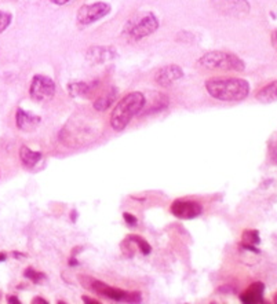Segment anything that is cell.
<instances>
[{"instance_id":"7c38bea8","label":"cell","mask_w":277,"mask_h":304,"mask_svg":"<svg viewBox=\"0 0 277 304\" xmlns=\"http://www.w3.org/2000/svg\"><path fill=\"white\" fill-rule=\"evenodd\" d=\"M17 127L21 130V131L25 132H30L35 130L37 125L40 124L41 119L39 116H36L33 113H29V112H25L24 109H18L17 110Z\"/></svg>"},{"instance_id":"83f0119b","label":"cell","mask_w":277,"mask_h":304,"mask_svg":"<svg viewBox=\"0 0 277 304\" xmlns=\"http://www.w3.org/2000/svg\"><path fill=\"white\" fill-rule=\"evenodd\" d=\"M6 260V253H0V262Z\"/></svg>"},{"instance_id":"5bb4252c","label":"cell","mask_w":277,"mask_h":304,"mask_svg":"<svg viewBox=\"0 0 277 304\" xmlns=\"http://www.w3.org/2000/svg\"><path fill=\"white\" fill-rule=\"evenodd\" d=\"M257 99L262 103H272V102H277V80L272 81V83L266 84L265 87L257 92Z\"/></svg>"},{"instance_id":"ba28073f","label":"cell","mask_w":277,"mask_h":304,"mask_svg":"<svg viewBox=\"0 0 277 304\" xmlns=\"http://www.w3.org/2000/svg\"><path fill=\"white\" fill-rule=\"evenodd\" d=\"M55 94V83L53 78L44 75H36L32 78L29 87V95L33 101H48Z\"/></svg>"},{"instance_id":"7402d4cb","label":"cell","mask_w":277,"mask_h":304,"mask_svg":"<svg viewBox=\"0 0 277 304\" xmlns=\"http://www.w3.org/2000/svg\"><path fill=\"white\" fill-rule=\"evenodd\" d=\"M123 218H124V221L127 222V225H130V226H136L137 223H138V221H137V218L134 216V215L124 212Z\"/></svg>"},{"instance_id":"f1b7e54d","label":"cell","mask_w":277,"mask_h":304,"mask_svg":"<svg viewBox=\"0 0 277 304\" xmlns=\"http://www.w3.org/2000/svg\"><path fill=\"white\" fill-rule=\"evenodd\" d=\"M275 303H277V293L275 295Z\"/></svg>"},{"instance_id":"4fadbf2b","label":"cell","mask_w":277,"mask_h":304,"mask_svg":"<svg viewBox=\"0 0 277 304\" xmlns=\"http://www.w3.org/2000/svg\"><path fill=\"white\" fill-rule=\"evenodd\" d=\"M240 300L243 303L255 304L264 302V284L255 282L253 285L247 288V291L240 296Z\"/></svg>"},{"instance_id":"e0dca14e","label":"cell","mask_w":277,"mask_h":304,"mask_svg":"<svg viewBox=\"0 0 277 304\" xmlns=\"http://www.w3.org/2000/svg\"><path fill=\"white\" fill-rule=\"evenodd\" d=\"M243 245L247 248V249H251L254 252H257V249L254 248V245L260 244V234L257 230H246L243 232Z\"/></svg>"},{"instance_id":"2e32d148","label":"cell","mask_w":277,"mask_h":304,"mask_svg":"<svg viewBox=\"0 0 277 304\" xmlns=\"http://www.w3.org/2000/svg\"><path fill=\"white\" fill-rule=\"evenodd\" d=\"M19 158L22 161L25 167H35L36 164L41 160V153L33 152L26 146H21L19 149Z\"/></svg>"},{"instance_id":"9a60e30c","label":"cell","mask_w":277,"mask_h":304,"mask_svg":"<svg viewBox=\"0 0 277 304\" xmlns=\"http://www.w3.org/2000/svg\"><path fill=\"white\" fill-rule=\"evenodd\" d=\"M118 96V89L111 88L104 95H101L97 101L94 102V109L97 112H105L115 103V99Z\"/></svg>"},{"instance_id":"ac0fdd59","label":"cell","mask_w":277,"mask_h":304,"mask_svg":"<svg viewBox=\"0 0 277 304\" xmlns=\"http://www.w3.org/2000/svg\"><path fill=\"white\" fill-rule=\"evenodd\" d=\"M68 88L72 96H84L91 91V87L87 83H72Z\"/></svg>"},{"instance_id":"277c9868","label":"cell","mask_w":277,"mask_h":304,"mask_svg":"<svg viewBox=\"0 0 277 304\" xmlns=\"http://www.w3.org/2000/svg\"><path fill=\"white\" fill-rule=\"evenodd\" d=\"M159 18L153 12H141L131 18L124 26V33L134 42H139L159 29Z\"/></svg>"},{"instance_id":"30bf717a","label":"cell","mask_w":277,"mask_h":304,"mask_svg":"<svg viewBox=\"0 0 277 304\" xmlns=\"http://www.w3.org/2000/svg\"><path fill=\"white\" fill-rule=\"evenodd\" d=\"M183 77V71L181 66L178 65H165L160 68L159 71L154 75V83L160 85V87H170L174 83H177L178 80Z\"/></svg>"},{"instance_id":"ffe728a7","label":"cell","mask_w":277,"mask_h":304,"mask_svg":"<svg viewBox=\"0 0 277 304\" xmlns=\"http://www.w3.org/2000/svg\"><path fill=\"white\" fill-rule=\"evenodd\" d=\"M11 19H12V15L10 14V12L0 11V33H3V32H4L8 26H10V24H11Z\"/></svg>"},{"instance_id":"4316f807","label":"cell","mask_w":277,"mask_h":304,"mask_svg":"<svg viewBox=\"0 0 277 304\" xmlns=\"http://www.w3.org/2000/svg\"><path fill=\"white\" fill-rule=\"evenodd\" d=\"M69 264H73V266H77V264H79V262H77V260H75V259L72 257V259H69Z\"/></svg>"},{"instance_id":"8fae6325","label":"cell","mask_w":277,"mask_h":304,"mask_svg":"<svg viewBox=\"0 0 277 304\" xmlns=\"http://www.w3.org/2000/svg\"><path fill=\"white\" fill-rule=\"evenodd\" d=\"M86 58L91 64H105L116 58V51L111 47L104 46H93L87 50Z\"/></svg>"},{"instance_id":"5b68a950","label":"cell","mask_w":277,"mask_h":304,"mask_svg":"<svg viewBox=\"0 0 277 304\" xmlns=\"http://www.w3.org/2000/svg\"><path fill=\"white\" fill-rule=\"evenodd\" d=\"M83 284L86 286H89L87 289H91V291H94V292H97L101 296L109 298L111 300H115V302H139L141 300V295L139 293L124 292L122 289L106 285V284L101 282V281L91 280V278H86L84 277Z\"/></svg>"},{"instance_id":"7a4b0ae2","label":"cell","mask_w":277,"mask_h":304,"mask_svg":"<svg viewBox=\"0 0 277 304\" xmlns=\"http://www.w3.org/2000/svg\"><path fill=\"white\" fill-rule=\"evenodd\" d=\"M146 103L145 95L142 92H130L118 102L111 114V125L115 131H123L129 125L131 119L141 112Z\"/></svg>"},{"instance_id":"cb8c5ba5","label":"cell","mask_w":277,"mask_h":304,"mask_svg":"<svg viewBox=\"0 0 277 304\" xmlns=\"http://www.w3.org/2000/svg\"><path fill=\"white\" fill-rule=\"evenodd\" d=\"M32 303H43V304H46V303H47V302H46V300H43V299H41V298H35V299H33V302H32Z\"/></svg>"},{"instance_id":"3957f363","label":"cell","mask_w":277,"mask_h":304,"mask_svg":"<svg viewBox=\"0 0 277 304\" xmlns=\"http://www.w3.org/2000/svg\"><path fill=\"white\" fill-rule=\"evenodd\" d=\"M197 64L208 71L243 72L246 69V64L240 57L225 51H210L200 57Z\"/></svg>"},{"instance_id":"484cf974","label":"cell","mask_w":277,"mask_h":304,"mask_svg":"<svg viewBox=\"0 0 277 304\" xmlns=\"http://www.w3.org/2000/svg\"><path fill=\"white\" fill-rule=\"evenodd\" d=\"M272 42H273V44H275V47L277 48V32L273 35V37H272Z\"/></svg>"},{"instance_id":"603a6c76","label":"cell","mask_w":277,"mask_h":304,"mask_svg":"<svg viewBox=\"0 0 277 304\" xmlns=\"http://www.w3.org/2000/svg\"><path fill=\"white\" fill-rule=\"evenodd\" d=\"M51 3H54V4H57V6H64V4H66L68 1H71V0H50Z\"/></svg>"},{"instance_id":"8992f818","label":"cell","mask_w":277,"mask_h":304,"mask_svg":"<svg viewBox=\"0 0 277 304\" xmlns=\"http://www.w3.org/2000/svg\"><path fill=\"white\" fill-rule=\"evenodd\" d=\"M112 10L109 3L105 1H97L93 4H83L76 15V22L80 28L89 26L91 24H95L104 17H106Z\"/></svg>"},{"instance_id":"44dd1931","label":"cell","mask_w":277,"mask_h":304,"mask_svg":"<svg viewBox=\"0 0 277 304\" xmlns=\"http://www.w3.org/2000/svg\"><path fill=\"white\" fill-rule=\"evenodd\" d=\"M25 277L29 278V280H32L33 282H40L41 280H44V275L35 271L33 268H28V270L25 271Z\"/></svg>"},{"instance_id":"9c48e42d","label":"cell","mask_w":277,"mask_h":304,"mask_svg":"<svg viewBox=\"0 0 277 304\" xmlns=\"http://www.w3.org/2000/svg\"><path fill=\"white\" fill-rule=\"evenodd\" d=\"M203 212V207L196 201L175 200L171 204V214L179 219H195Z\"/></svg>"},{"instance_id":"6da1fadb","label":"cell","mask_w":277,"mask_h":304,"mask_svg":"<svg viewBox=\"0 0 277 304\" xmlns=\"http://www.w3.org/2000/svg\"><path fill=\"white\" fill-rule=\"evenodd\" d=\"M206 89L214 99L240 102L250 94V84L239 77H211L206 81Z\"/></svg>"},{"instance_id":"d6986e66","label":"cell","mask_w":277,"mask_h":304,"mask_svg":"<svg viewBox=\"0 0 277 304\" xmlns=\"http://www.w3.org/2000/svg\"><path fill=\"white\" fill-rule=\"evenodd\" d=\"M129 239L130 241H133L134 244L139 248V250H141L142 255H149L150 253V250H152V248H150V245L147 244L146 241L143 238H141V237H138V235H130L129 237Z\"/></svg>"},{"instance_id":"d4e9b609","label":"cell","mask_w":277,"mask_h":304,"mask_svg":"<svg viewBox=\"0 0 277 304\" xmlns=\"http://www.w3.org/2000/svg\"><path fill=\"white\" fill-rule=\"evenodd\" d=\"M8 303H19V300L17 298H14V296H10L8 298Z\"/></svg>"},{"instance_id":"52a82bcc","label":"cell","mask_w":277,"mask_h":304,"mask_svg":"<svg viewBox=\"0 0 277 304\" xmlns=\"http://www.w3.org/2000/svg\"><path fill=\"white\" fill-rule=\"evenodd\" d=\"M212 8L221 15L242 18L250 12L248 0H211Z\"/></svg>"}]
</instances>
